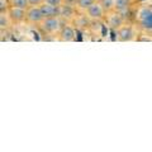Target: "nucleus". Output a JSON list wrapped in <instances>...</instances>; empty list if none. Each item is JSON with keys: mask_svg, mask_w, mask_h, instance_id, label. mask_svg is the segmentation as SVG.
I'll return each instance as SVG.
<instances>
[{"mask_svg": "<svg viewBox=\"0 0 152 152\" xmlns=\"http://www.w3.org/2000/svg\"><path fill=\"white\" fill-rule=\"evenodd\" d=\"M29 7H41L45 4V0H28Z\"/></svg>", "mask_w": 152, "mask_h": 152, "instance_id": "nucleus-16", "label": "nucleus"}, {"mask_svg": "<svg viewBox=\"0 0 152 152\" xmlns=\"http://www.w3.org/2000/svg\"><path fill=\"white\" fill-rule=\"evenodd\" d=\"M10 7H15V8H22V9H27L29 7L28 0H9Z\"/></svg>", "mask_w": 152, "mask_h": 152, "instance_id": "nucleus-13", "label": "nucleus"}, {"mask_svg": "<svg viewBox=\"0 0 152 152\" xmlns=\"http://www.w3.org/2000/svg\"><path fill=\"white\" fill-rule=\"evenodd\" d=\"M137 26L126 22L117 29V41L119 42H131L137 39Z\"/></svg>", "mask_w": 152, "mask_h": 152, "instance_id": "nucleus-3", "label": "nucleus"}, {"mask_svg": "<svg viewBox=\"0 0 152 152\" xmlns=\"http://www.w3.org/2000/svg\"><path fill=\"white\" fill-rule=\"evenodd\" d=\"M41 10L42 14H43L45 18H53V17H60L61 14V7H53V5H50V4H43L41 5Z\"/></svg>", "mask_w": 152, "mask_h": 152, "instance_id": "nucleus-9", "label": "nucleus"}, {"mask_svg": "<svg viewBox=\"0 0 152 152\" xmlns=\"http://www.w3.org/2000/svg\"><path fill=\"white\" fill-rule=\"evenodd\" d=\"M58 39L61 42H72L75 41V29L70 24H64L58 34Z\"/></svg>", "mask_w": 152, "mask_h": 152, "instance_id": "nucleus-8", "label": "nucleus"}, {"mask_svg": "<svg viewBox=\"0 0 152 152\" xmlns=\"http://www.w3.org/2000/svg\"><path fill=\"white\" fill-rule=\"evenodd\" d=\"M133 3H134L133 0H114V10L119 13H127L129 12Z\"/></svg>", "mask_w": 152, "mask_h": 152, "instance_id": "nucleus-10", "label": "nucleus"}, {"mask_svg": "<svg viewBox=\"0 0 152 152\" xmlns=\"http://www.w3.org/2000/svg\"><path fill=\"white\" fill-rule=\"evenodd\" d=\"M45 19L41 7H28L26 10V24L38 27Z\"/></svg>", "mask_w": 152, "mask_h": 152, "instance_id": "nucleus-4", "label": "nucleus"}, {"mask_svg": "<svg viewBox=\"0 0 152 152\" xmlns=\"http://www.w3.org/2000/svg\"><path fill=\"white\" fill-rule=\"evenodd\" d=\"M45 3L53 7H58V8L64 5V0H45Z\"/></svg>", "mask_w": 152, "mask_h": 152, "instance_id": "nucleus-15", "label": "nucleus"}, {"mask_svg": "<svg viewBox=\"0 0 152 152\" xmlns=\"http://www.w3.org/2000/svg\"><path fill=\"white\" fill-rule=\"evenodd\" d=\"M85 14L89 17L90 20L96 22V20H103V19L105 18V15H107V12H105V9L103 8L100 1H95L93 5L88 9Z\"/></svg>", "mask_w": 152, "mask_h": 152, "instance_id": "nucleus-6", "label": "nucleus"}, {"mask_svg": "<svg viewBox=\"0 0 152 152\" xmlns=\"http://www.w3.org/2000/svg\"><path fill=\"white\" fill-rule=\"evenodd\" d=\"M26 10L27 9H22V8H15V7H10L8 10V15L12 20V24L14 26H19L26 23Z\"/></svg>", "mask_w": 152, "mask_h": 152, "instance_id": "nucleus-7", "label": "nucleus"}, {"mask_svg": "<svg viewBox=\"0 0 152 152\" xmlns=\"http://www.w3.org/2000/svg\"><path fill=\"white\" fill-rule=\"evenodd\" d=\"M134 3H138V4H142V3H145V1H147V0H133Z\"/></svg>", "mask_w": 152, "mask_h": 152, "instance_id": "nucleus-18", "label": "nucleus"}, {"mask_svg": "<svg viewBox=\"0 0 152 152\" xmlns=\"http://www.w3.org/2000/svg\"><path fill=\"white\" fill-rule=\"evenodd\" d=\"M105 19H107L108 26L110 27V28H113V29H115V31L127 22V19L124 18V14L117 12V10H113V12L107 13Z\"/></svg>", "mask_w": 152, "mask_h": 152, "instance_id": "nucleus-5", "label": "nucleus"}, {"mask_svg": "<svg viewBox=\"0 0 152 152\" xmlns=\"http://www.w3.org/2000/svg\"><path fill=\"white\" fill-rule=\"evenodd\" d=\"M134 24L138 31L146 34H152V8L140 7L134 14Z\"/></svg>", "mask_w": 152, "mask_h": 152, "instance_id": "nucleus-1", "label": "nucleus"}, {"mask_svg": "<svg viewBox=\"0 0 152 152\" xmlns=\"http://www.w3.org/2000/svg\"><path fill=\"white\" fill-rule=\"evenodd\" d=\"M64 5H70L76 8V0H64Z\"/></svg>", "mask_w": 152, "mask_h": 152, "instance_id": "nucleus-17", "label": "nucleus"}, {"mask_svg": "<svg viewBox=\"0 0 152 152\" xmlns=\"http://www.w3.org/2000/svg\"><path fill=\"white\" fill-rule=\"evenodd\" d=\"M95 1H99V0H76V9L80 13H86V10Z\"/></svg>", "mask_w": 152, "mask_h": 152, "instance_id": "nucleus-11", "label": "nucleus"}, {"mask_svg": "<svg viewBox=\"0 0 152 152\" xmlns=\"http://www.w3.org/2000/svg\"><path fill=\"white\" fill-rule=\"evenodd\" d=\"M10 24H12V20H10V18H9L8 13H0V29L7 31Z\"/></svg>", "mask_w": 152, "mask_h": 152, "instance_id": "nucleus-12", "label": "nucleus"}, {"mask_svg": "<svg viewBox=\"0 0 152 152\" xmlns=\"http://www.w3.org/2000/svg\"><path fill=\"white\" fill-rule=\"evenodd\" d=\"M9 8H10L9 0H0V13H8Z\"/></svg>", "mask_w": 152, "mask_h": 152, "instance_id": "nucleus-14", "label": "nucleus"}, {"mask_svg": "<svg viewBox=\"0 0 152 152\" xmlns=\"http://www.w3.org/2000/svg\"><path fill=\"white\" fill-rule=\"evenodd\" d=\"M62 19L60 17H53V18H45L38 28L45 36L50 37H58L61 29H62Z\"/></svg>", "mask_w": 152, "mask_h": 152, "instance_id": "nucleus-2", "label": "nucleus"}]
</instances>
